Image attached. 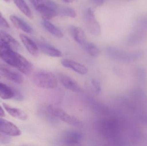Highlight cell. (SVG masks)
Masks as SVG:
<instances>
[{
  "mask_svg": "<svg viewBox=\"0 0 147 146\" xmlns=\"http://www.w3.org/2000/svg\"><path fill=\"white\" fill-rule=\"evenodd\" d=\"M83 46L85 51L90 56L93 57H97L100 55V50L93 43L86 42Z\"/></svg>",
  "mask_w": 147,
  "mask_h": 146,
  "instance_id": "25",
  "label": "cell"
},
{
  "mask_svg": "<svg viewBox=\"0 0 147 146\" xmlns=\"http://www.w3.org/2000/svg\"><path fill=\"white\" fill-rule=\"evenodd\" d=\"M129 95L140 105L146 106L147 103V93L145 91L140 88H134L129 91Z\"/></svg>",
  "mask_w": 147,
  "mask_h": 146,
  "instance_id": "16",
  "label": "cell"
},
{
  "mask_svg": "<svg viewBox=\"0 0 147 146\" xmlns=\"http://www.w3.org/2000/svg\"><path fill=\"white\" fill-rule=\"evenodd\" d=\"M146 32L142 30L134 29L129 35L127 43L129 46L137 45L143 42L146 35Z\"/></svg>",
  "mask_w": 147,
  "mask_h": 146,
  "instance_id": "11",
  "label": "cell"
},
{
  "mask_svg": "<svg viewBox=\"0 0 147 146\" xmlns=\"http://www.w3.org/2000/svg\"><path fill=\"white\" fill-rule=\"evenodd\" d=\"M5 114L2 107L0 105V117H5Z\"/></svg>",
  "mask_w": 147,
  "mask_h": 146,
  "instance_id": "34",
  "label": "cell"
},
{
  "mask_svg": "<svg viewBox=\"0 0 147 146\" xmlns=\"http://www.w3.org/2000/svg\"><path fill=\"white\" fill-rule=\"evenodd\" d=\"M58 79L60 83L68 90L75 93H80L82 91L79 85L69 75L60 73L58 74Z\"/></svg>",
  "mask_w": 147,
  "mask_h": 146,
  "instance_id": "10",
  "label": "cell"
},
{
  "mask_svg": "<svg viewBox=\"0 0 147 146\" xmlns=\"http://www.w3.org/2000/svg\"><path fill=\"white\" fill-rule=\"evenodd\" d=\"M3 105L4 109L13 117L22 121H26L27 119V115L22 110L12 107L5 103H3Z\"/></svg>",
  "mask_w": 147,
  "mask_h": 146,
  "instance_id": "18",
  "label": "cell"
},
{
  "mask_svg": "<svg viewBox=\"0 0 147 146\" xmlns=\"http://www.w3.org/2000/svg\"><path fill=\"white\" fill-rule=\"evenodd\" d=\"M0 40L7 46L17 51L20 49L19 42L7 33L0 30Z\"/></svg>",
  "mask_w": 147,
  "mask_h": 146,
  "instance_id": "13",
  "label": "cell"
},
{
  "mask_svg": "<svg viewBox=\"0 0 147 146\" xmlns=\"http://www.w3.org/2000/svg\"><path fill=\"white\" fill-rule=\"evenodd\" d=\"M129 137L134 143H141L144 139V135L140 130L134 127L129 129Z\"/></svg>",
  "mask_w": 147,
  "mask_h": 146,
  "instance_id": "21",
  "label": "cell"
},
{
  "mask_svg": "<svg viewBox=\"0 0 147 146\" xmlns=\"http://www.w3.org/2000/svg\"><path fill=\"white\" fill-rule=\"evenodd\" d=\"M38 45L41 51L47 55L55 57H63V53L61 51L47 43L40 42Z\"/></svg>",
  "mask_w": 147,
  "mask_h": 146,
  "instance_id": "15",
  "label": "cell"
},
{
  "mask_svg": "<svg viewBox=\"0 0 147 146\" xmlns=\"http://www.w3.org/2000/svg\"><path fill=\"white\" fill-rule=\"evenodd\" d=\"M134 29L147 31V16H143L138 19L135 24Z\"/></svg>",
  "mask_w": 147,
  "mask_h": 146,
  "instance_id": "29",
  "label": "cell"
},
{
  "mask_svg": "<svg viewBox=\"0 0 147 146\" xmlns=\"http://www.w3.org/2000/svg\"><path fill=\"white\" fill-rule=\"evenodd\" d=\"M42 23L45 29L53 35L59 38L63 37V34L62 31L55 26L52 23L48 21V20L45 19H44Z\"/></svg>",
  "mask_w": 147,
  "mask_h": 146,
  "instance_id": "22",
  "label": "cell"
},
{
  "mask_svg": "<svg viewBox=\"0 0 147 146\" xmlns=\"http://www.w3.org/2000/svg\"><path fill=\"white\" fill-rule=\"evenodd\" d=\"M33 6L36 9L38 7L41 6H57V4L52 0H30Z\"/></svg>",
  "mask_w": 147,
  "mask_h": 146,
  "instance_id": "28",
  "label": "cell"
},
{
  "mask_svg": "<svg viewBox=\"0 0 147 146\" xmlns=\"http://www.w3.org/2000/svg\"><path fill=\"white\" fill-rule=\"evenodd\" d=\"M34 84L44 89H53L57 87L58 81L56 76L51 72L41 70L36 72L33 76Z\"/></svg>",
  "mask_w": 147,
  "mask_h": 146,
  "instance_id": "4",
  "label": "cell"
},
{
  "mask_svg": "<svg viewBox=\"0 0 147 146\" xmlns=\"http://www.w3.org/2000/svg\"><path fill=\"white\" fill-rule=\"evenodd\" d=\"M58 13L63 16H68L71 18H75L77 16L76 11L70 7H62L59 8Z\"/></svg>",
  "mask_w": 147,
  "mask_h": 146,
  "instance_id": "26",
  "label": "cell"
},
{
  "mask_svg": "<svg viewBox=\"0 0 147 146\" xmlns=\"http://www.w3.org/2000/svg\"><path fill=\"white\" fill-rule=\"evenodd\" d=\"M98 130L105 139L113 143H121L122 145H127L121 137L122 125L121 121L116 118L105 119L99 122Z\"/></svg>",
  "mask_w": 147,
  "mask_h": 146,
  "instance_id": "2",
  "label": "cell"
},
{
  "mask_svg": "<svg viewBox=\"0 0 147 146\" xmlns=\"http://www.w3.org/2000/svg\"><path fill=\"white\" fill-rule=\"evenodd\" d=\"M64 2L66 3H70L74 1V0H62Z\"/></svg>",
  "mask_w": 147,
  "mask_h": 146,
  "instance_id": "35",
  "label": "cell"
},
{
  "mask_svg": "<svg viewBox=\"0 0 147 146\" xmlns=\"http://www.w3.org/2000/svg\"><path fill=\"white\" fill-rule=\"evenodd\" d=\"M70 31L74 39L78 43L83 45L86 43V35L81 28L75 26H71L70 27Z\"/></svg>",
  "mask_w": 147,
  "mask_h": 146,
  "instance_id": "17",
  "label": "cell"
},
{
  "mask_svg": "<svg viewBox=\"0 0 147 146\" xmlns=\"http://www.w3.org/2000/svg\"><path fill=\"white\" fill-rule=\"evenodd\" d=\"M0 75L17 84H21L23 81V76L21 73L5 64H0Z\"/></svg>",
  "mask_w": 147,
  "mask_h": 146,
  "instance_id": "7",
  "label": "cell"
},
{
  "mask_svg": "<svg viewBox=\"0 0 147 146\" xmlns=\"http://www.w3.org/2000/svg\"><path fill=\"white\" fill-rule=\"evenodd\" d=\"M134 113L136 121L142 125L147 126V112L139 110Z\"/></svg>",
  "mask_w": 147,
  "mask_h": 146,
  "instance_id": "27",
  "label": "cell"
},
{
  "mask_svg": "<svg viewBox=\"0 0 147 146\" xmlns=\"http://www.w3.org/2000/svg\"><path fill=\"white\" fill-rule=\"evenodd\" d=\"M107 52L113 59L125 63L133 62L140 59L144 55L142 51L127 52L114 47H109Z\"/></svg>",
  "mask_w": 147,
  "mask_h": 146,
  "instance_id": "3",
  "label": "cell"
},
{
  "mask_svg": "<svg viewBox=\"0 0 147 146\" xmlns=\"http://www.w3.org/2000/svg\"><path fill=\"white\" fill-rule=\"evenodd\" d=\"M0 58L26 75H29L32 70V65L27 59L7 46L1 40Z\"/></svg>",
  "mask_w": 147,
  "mask_h": 146,
  "instance_id": "1",
  "label": "cell"
},
{
  "mask_svg": "<svg viewBox=\"0 0 147 146\" xmlns=\"http://www.w3.org/2000/svg\"><path fill=\"white\" fill-rule=\"evenodd\" d=\"M93 3L97 6H101L103 3L104 0H92Z\"/></svg>",
  "mask_w": 147,
  "mask_h": 146,
  "instance_id": "33",
  "label": "cell"
},
{
  "mask_svg": "<svg viewBox=\"0 0 147 146\" xmlns=\"http://www.w3.org/2000/svg\"><path fill=\"white\" fill-rule=\"evenodd\" d=\"M135 74L138 82L141 85H145L147 80V73L143 66L139 65L135 68Z\"/></svg>",
  "mask_w": 147,
  "mask_h": 146,
  "instance_id": "24",
  "label": "cell"
},
{
  "mask_svg": "<svg viewBox=\"0 0 147 146\" xmlns=\"http://www.w3.org/2000/svg\"><path fill=\"white\" fill-rule=\"evenodd\" d=\"M9 19L12 24L18 29L26 33H30L32 32V27L24 21L14 15H11Z\"/></svg>",
  "mask_w": 147,
  "mask_h": 146,
  "instance_id": "19",
  "label": "cell"
},
{
  "mask_svg": "<svg viewBox=\"0 0 147 146\" xmlns=\"http://www.w3.org/2000/svg\"><path fill=\"white\" fill-rule=\"evenodd\" d=\"M15 90L4 83L0 82V97L3 99L14 98Z\"/></svg>",
  "mask_w": 147,
  "mask_h": 146,
  "instance_id": "20",
  "label": "cell"
},
{
  "mask_svg": "<svg viewBox=\"0 0 147 146\" xmlns=\"http://www.w3.org/2000/svg\"><path fill=\"white\" fill-rule=\"evenodd\" d=\"M9 139H10L8 137H5V136H0V141L2 143H7L9 142Z\"/></svg>",
  "mask_w": 147,
  "mask_h": 146,
  "instance_id": "32",
  "label": "cell"
},
{
  "mask_svg": "<svg viewBox=\"0 0 147 146\" xmlns=\"http://www.w3.org/2000/svg\"><path fill=\"white\" fill-rule=\"evenodd\" d=\"M91 83L95 93L97 94H99L102 91L100 82L96 79H93L91 81Z\"/></svg>",
  "mask_w": 147,
  "mask_h": 146,
  "instance_id": "30",
  "label": "cell"
},
{
  "mask_svg": "<svg viewBox=\"0 0 147 146\" xmlns=\"http://www.w3.org/2000/svg\"><path fill=\"white\" fill-rule=\"evenodd\" d=\"M62 65L66 68L71 69L74 72L81 75H85L88 72V69L81 63L68 59H63L61 61Z\"/></svg>",
  "mask_w": 147,
  "mask_h": 146,
  "instance_id": "12",
  "label": "cell"
},
{
  "mask_svg": "<svg viewBox=\"0 0 147 146\" xmlns=\"http://www.w3.org/2000/svg\"><path fill=\"white\" fill-rule=\"evenodd\" d=\"M0 27L9 29V25L5 18L3 17L1 13L0 12Z\"/></svg>",
  "mask_w": 147,
  "mask_h": 146,
  "instance_id": "31",
  "label": "cell"
},
{
  "mask_svg": "<svg viewBox=\"0 0 147 146\" xmlns=\"http://www.w3.org/2000/svg\"><path fill=\"white\" fill-rule=\"evenodd\" d=\"M84 135L79 131L69 130L66 131L63 136V140L65 145L69 146L78 145L83 141Z\"/></svg>",
  "mask_w": 147,
  "mask_h": 146,
  "instance_id": "8",
  "label": "cell"
},
{
  "mask_svg": "<svg viewBox=\"0 0 147 146\" xmlns=\"http://www.w3.org/2000/svg\"><path fill=\"white\" fill-rule=\"evenodd\" d=\"M84 20L87 29L92 35H99L101 30L100 25L96 19L94 11L90 8L86 10Z\"/></svg>",
  "mask_w": 147,
  "mask_h": 146,
  "instance_id": "6",
  "label": "cell"
},
{
  "mask_svg": "<svg viewBox=\"0 0 147 146\" xmlns=\"http://www.w3.org/2000/svg\"><path fill=\"white\" fill-rule=\"evenodd\" d=\"M0 117V132L7 135L18 136L21 134L20 129L11 122Z\"/></svg>",
  "mask_w": 147,
  "mask_h": 146,
  "instance_id": "9",
  "label": "cell"
},
{
  "mask_svg": "<svg viewBox=\"0 0 147 146\" xmlns=\"http://www.w3.org/2000/svg\"><path fill=\"white\" fill-rule=\"evenodd\" d=\"M124 1H132L133 0H124Z\"/></svg>",
  "mask_w": 147,
  "mask_h": 146,
  "instance_id": "37",
  "label": "cell"
},
{
  "mask_svg": "<svg viewBox=\"0 0 147 146\" xmlns=\"http://www.w3.org/2000/svg\"><path fill=\"white\" fill-rule=\"evenodd\" d=\"M47 109L48 112L52 115L69 125L78 127H80L83 126V123L80 120L68 114L62 108L57 105H48Z\"/></svg>",
  "mask_w": 147,
  "mask_h": 146,
  "instance_id": "5",
  "label": "cell"
},
{
  "mask_svg": "<svg viewBox=\"0 0 147 146\" xmlns=\"http://www.w3.org/2000/svg\"><path fill=\"white\" fill-rule=\"evenodd\" d=\"M13 1L17 7L29 19H32V13L24 0H13Z\"/></svg>",
  "mask_w": 147,
  "mask_h": 146,
  "instance_id": "23",
  "label": "cell"
},
{
  "mask_svg": "<svg viewBox=\"0 0 147 146\" xmlns=\"http://www.w3.org/2000/svg\"><path fill=\"white\" fill-rule=\"evenodd\" d=\"M3 1H4L5 2H6L9 3L11 0H3Z\"/></svg>",
  "mask_w": 147,
  "mask_h": 146,
  "instance_id": "36",
  "label": "cell"
},
{
  "mask_svg": "<svg viewBox=\"0 0 147 146\" xmlns=\"http://www.w3.org/2000/svg\"><path fill=\"white\" fill-rule=\"evenodd\" d=\"M20 37L24 46L30 54L34 56H38L39 55V49L36 44L25 34L22 33L20 34Z\"/></svg>",
  "mask_w": 147,
  "mask_h": 146,
  "instance_id": "14",
  "label": "cell"
}]
</instances>
